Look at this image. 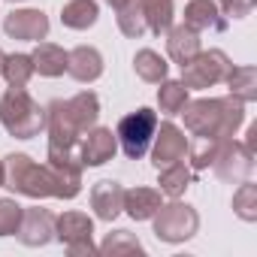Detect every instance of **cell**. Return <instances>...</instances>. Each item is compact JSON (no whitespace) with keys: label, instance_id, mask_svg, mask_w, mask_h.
I'll use <instances>...</instances> for the list:
<instances>
[{"label":"cell","instance_id":"1","mask_svg":"<svg viewBox=\"0 0 257 257\" xmlns=\"http://www.w3.org/2000/svg\"><path fill=\"white\" fill-rule=\"evenodd\" d=\"M4 188L34 200L58 197L73 200L82 191V164L79 161H46L37 164L28 155H7L4 161Z\"/></svg>","mask_w":257,"mask_h":257},{"label":"cell","instance_id":"2","mask_svg":"<svg viewBox=\"0 0 257 257\" xmlns=\"http://www.w3.org/2000/svg\"><path fill=\"white\" fill-rule=\"evenodd\" d=\"M100 118V100L94 91H79L70 100H52L46 109L49 149L55 152H79V140Z\"/></svg>","mask_w":257,"mask_h":257},{"label":"cell","instance_id":"3","mask_svg":"<svg viewBox=\"0 0 257 257\" xmlns=\"http://www.w3.org/2000/svg\"><path fill=\"white\" fill-rule=\"evenodd\" d=\"M185 127L194 137H236V131L245 124V103L236 97H203V100H188L185 109Z\"/></svg>","mask_w":257,"mask_h":257},{"label":"cell","instance_id":"4","mask_svg":"<svg viewBox=\"0 0 257 257\" xmlns=\"http://www.w3.org/2000/svg\"><path fill=\"white\" fill-rule=\"evenodd\" d=\"M0 124L10 137L31 140L46 131V109L25 88H7V94L0 97Z\"/></svg>","mask_w":257,"mask_h":257},{"label":"cell","instance_id":"5","mask_svg":"<svg viewBox=\"0 0 257 257\" xmlns=\"http://www.w3.org/2000/svg\"><path fill=\"white\" fill-rule=\"evenodd\" d=\"M158 112L155 109H137V112H127L118 127H115V140L124 152V158L131 161H143L152 149V140H155V131H158Z\"/></svg>","mask_w":257,"mask_h":257},{"label":"cell","instance_id":"6","mask_svg":"<svg viewBox=\"0 0 257 257\" xmlns=\"http://www.w3.org/2000/svg\"><path fill=\"white\" fill-rule=\"evenodd\" d=\"M155 221V236L161 242H170V245H179L185 239H191L197 230H200V215L194 206L182 203L179 197L170 200V203H161V209L152 215Z\"/></svg>","mask_w":257,"mask_h":257},{"label":"cell","instance_id":"7","mask_svg":"<svg viewBox=\"0 0 257 257\" xmlns=\"http://www.w3.org/2000/svg\"><path fill=\"white\" fill-rule=\"evenodd\" d=\"M233 70V61L221 52V49H209V52H197L185 67H182V85L188 91H203L212 88L218 82H224Z\"/></svg>","mask_w":257,"mask_h":257},{"label":"cell","instance_id":"8","mask_svg":"<svg viewBox=\"0 0 257 257\" xmlns=\"http://www.w3.org/2000/svg\"><path fill=\"white\" fill-rule=\"evenodd\" d=\"M91 236H94V221L85 212H64L55 218V239L64 242L73 257L97 254V245L91 242Z\"/></svg>","mask_w":257,"mask_h":257},{"label":"cell","instance_id":"9","mask_svg":"<svg viewBox=\"0 0 257 257\" xmlns=\"http://www.w3.org/2000/svg\"><path fill=\"white\" fill-rule=\"evenodd\" d=\"M212 170L218 173L221 182H245L251 176V170H254V155L242 143H236L233 137H227L221 143V152H218Z\"/></svg>","mask_w":257,"mask_h":257},{"label":"cell","instance_id":"10","mask_svg":"<svg viewBox=\"0 0 257 257\" xmlns=\"http://www.w3.org/2000/svg\"><path fill=\"white\" fill-rule=\"evenodd\" d=\"M188 137L182 127H176L173 121H164L158 124V131H155V140H152V164L161 170V167H170L176 161H182L188 155Z\"/></svg>","mask_w":257,"mask_h":257},{"label":"cell","instance_id":"11","mask_svg":"<svg viewBox=\"0 0 257 257\" xmlns=\"http://www.w3.org/2000/svg\"><path fill=\"white\" fill-rule=\"evenodd\" d=\"M4 31L22 43H40L49 37V16L43 10H13L4 19Z\"/></svg>","mask_w":257,"mask_h":257},{"label":"cell","instance_id":"12","mask_svg":"<svg viewBox=\"0 0 257 257\" xmlns=\"http://www.w3.org/2000/svg\"><path fill=\"white\" fill-rule=\"evenodd\" d=\"M118 152V140L109 127H91V131L79 140V158H82V167H103L115 158Z\"/></svg>","mask_w":257,"mask_h":257},{"label":"cell","instance_id":"13","mask_svg":"<svg viewBox=\"0 0 257 257\" xmlns=\"http://www.w3.org/2000/svg\"><path fill=\"white\" fill-rule=\"evenodd\" d=\"M19 239L28 248H43L55 239V215L43 206H28L22 212V224H19Z\"/></svg>","mask_w":257,"mask_h":257},{"label":"cell","instance_id":"14","mask_svg":"<svg viewBox=\"0 0 257 257\" xmlns=\"http://www.w3.org/2000/svg\"><path fill=\"white\" fill-rule=\"evenodd\" d=\"M185 25L197 34L212 31V34H224L227 31V16L218 10L215 0H188L185 7Z\"/></svg>","mask_w":257,"mask_h":257},{"label":"cell","instance_id":"15","mask_svg":"<svg viewBox=\"0 0 257 257\" xmlns=\"http://www.w3.org/2000/svg\"><path fill=\"white\" fill-rule=\"evenodd\" d=\"M91 209L100 221H115L121 212H124V188L121 182H112V179H103L91 188Z\"/></svg>","mask_w":257,"mask_h":257},{"label":"cell","instance_id":"16","mask_svg":"<svg viewBox=\"0 0 257 257\" xmlns=\"http://www.w3.org/2000/svg\"><path fill=\"white\" fill-rule=\"evenodd\" d=\"M67 73L76 82L91 85L103 76V55L94 46H76L73 52H67Z\"/></svg>","mask_w":257,"mask_h":257},{"label":"cell","instance_id":"17","mask_svg":"<svg viewBox=\"0 0 257 257\" xmlns=\"http://www.w3.org/2000/svg\"><path fill=\"white\" fill-rule=\"evenodd\" d=\"M197 52H200V34L191 31L185 22L167 31V55H170L179 67H185Z\"/></svg>","mask_w":257,"mask_h":257},{"label":"cell","instance_id":"18","mask_svg":"<svg viewBox=\"0 0 257 257\" xmlns=\"http://www.w3.org/2000/svg\"><path fill=\"white\" fill-rule=\"evenodd\" d=\"M31 61H34V73L46 79H58L67 73V52L55 43H37V49L31 52Z\"/></svg>","mask_w":257,"mask_h":257},{"label":"cell","instance_id":"19","mask_svg":"<svg viewBox=\"0 0 257 257\" xmlns=\"http://www.w3.org/2000/svg\"><path fill=\"white\" fill-rule=\"evenodd\" d=\"M161 191L155 188H131L124 191V212L134 221H152V215L161 209Z\"/></svg>","mask_w":257,"mask_h":257},{"label":"cell","instance_id":"20","mask_svg":"<svg viewBox=\"0 0 257 257\" xmlns=\"http://www.w3.org/2000/svg\"><path fill=\"white\" fill-rule=\"evenodd\" d=\"M97 19H100L97 0H70V4H64V10H61V22L70 31H88V28L97 25Z\"/></svg>","mask_w":257,"mask_h":257},{"label":"cell","instance_id":"21","mask_svg":"<svg viewBox=\"0 0 257 257\" xmlns=\"http://www.w3.org/2000/svg\"><path fill=\"white\" fill-rule=\"evenodd\" d=\"M158 173H161V179H158L161 194H167L170 200L182 197V194L191 188V182H194V170L185 167L182 161H176V164H170V167H161Z\"/></svg>","mask_w":257,"mask_h":257},{"label":"cell","instance_id":"22","mask_svg":"<svg viewBox=\"0 0 257 257\" xmlns=\"http://www.w3.org/2000/svg\"><path fill=\"white\" fill-rule=\"evenodd\" d=\"M224 82H227V88H230V97H236V100H242V103L257 100V67H251V64L233 67Z\"/></svg>","mask_w":257,"mask_h":257},{"label":"cell","instance_id":"23","mask_svg":"<svg viewBox=\"0 0 257 257\" xmlns=\"http://www.w3.org/2000/svg\"><path fill=\"white\" fill-rule=\"evenodd\" d=\"M134 70H137V76H140L143 82L158 85V82H164V79H167L170 64H167L155 49H140V52L134 55Z\"/></svg>","mask_w":257,"mask_h":257},{"label":"cell","instance_id":"24","mask_svg":"<svg viewBox=\"0 0 257 257\" xmlns=\"http://www.w3.org/2000/svg\"><path fill=\"white\" fill-rule=\"evenodd\" d=\"M115 22H118V31L124 37H131V40H140L149 34L146 28V13H143V0H127V4L121 10H115Z\"/></svg>","mask_w":257,"mask_h":257},{"label":"cell","instance_id":"25","mask_svg":"<svg viewBox=\"0 0 257 257\" xmlns=\"http://www.w3.org/2000/svg\"><path fill=\"white\" fill-rule=\"evenodd\" d=\"M143 13H146L149 34L161 37V34H167L173 28V16H176L173 0H143Z\"/></svg>","mask_w":257,"mask_h":257},{"label":"cell","instance_id":"26","mask_svg":"<svg viewBox=\"0 0 257 257\" xmlns=\"http://www.w3.org/2000/svg\"><path fill=\"white\" fill-rule=\"evenodd\" d=\"M158 106L164 115H179L188 103V88L182 85V79H164L158 82Z\"/></svg>","mask_w":257,"mask_h":257},{"label":"cell","instance_id":"27","mask_svg":"<svg viewBox=\"0 0 257 257\" xmlns=\"http://www.w3.org/2000/svg\"><path fill=\"white\" fill-rule=\"evenodd\" d=\"M97 251L118 257V254H143L146 248H143V242L137 239V233H131V230H112V233H106V239L100 242Z\"/></svg>","mask_w":257,"mask_h":257},{"label":"cell","instance_id":"28","mask_svg":"<svg viewBox=\"0 0 257 257\" xmlns=\"http://www.w3.org/2000/svg\"><path fill=\"white\" fill-rule=\"evenodd\" d=\"M0 76L7 79L10 88H25L34 79V61H31V55H7Z\"/></svg>","mask_w":257,"mask_h":257},{"label":"cell","instance_id":"29","mask_svg":"<svg viewBox=\"0 0 257 257\" xmlns=\"http://www.w3.org/2000/svg\"><path fill=\"white\" fill-rule=\"evenodd\" d=\"M221 143H224V140H218V137H197V143H194V146H188L191 170H197V173L209 170V167L215 164L218 152H221Z\"/></svg>","mask_w":257,"mask_h":257},{"label":"cell","instance_id":"30","mask_svg":"<svg viewBox=\"0 0 257 257\" xmlns=\"http://www.w3.org/2000/svg\"><path fill=\"white\" fill-rule=\"evenodd\" d=\"M233 212L242 218V221H248V224H254L257 221V185H251L248 179L239 185V191L233 194Z\"/></svg>","mask_w":257,"mask_h":257},{"label":"cell","instance_id":"31","mask_svg":"<svg viewBox=\"0 0 257 257\" xmlns=\"http://www.w3.org/2000/svg\"><path fill=\"white\" fill-rule=\"evenodd\" d=\"M22 206L10 197L0 200V236H16L19 233V224H22Z\"/></svg>","mask_w":257,"mask_h":257},{"label":"cell","instance_id":"32","mask_svg":"<svg viewBox=\"0 0 257 257\" xmlns=\"http://www.w3.org/2000/svg\"><path fill=\"white\" fill-rule=\"evenodd\" d=\"M218 10L224 13V16H230V19H245V16H251V10H254V4L257 0H218Z\"/></svg>","mask_w":257,"mask_h":257},{"label":"cell","instance_id":"33","mask_svg":"<svg viewBox=\"0 0 257 257\" xmlns=\"http://www.w3.org/2000/svg\"><path fill=\"white\" fill-rule=\"evenodd\" d=\"M245 137H248V140H245L242 146H245L251 155H257V127H248V134H245Z\"/></svg>","mask_w":257,"mask_h":257},{"label":"cell","instance_id":"34","mask_svg":"<svg viewBox=\"0 0 257 257\" xmlns=\"http://www.w3.org/2000/svg\"><path fill=\"white\" fill-rule=\"evenodd\" d=\"M106 4H109V7H112V10H121V7H124V4H127V0H106Z\"/></svg>","mask_w":257,"mask_h":257},{"label":"cell","instance_id":"35","mask_svg":"<svg viewBox=\"0 0 257 257\" xmlns=\"http://www.w3.org/2000/svg\"><path fill=\"white\" fill-rule=\"evenodd\" d=\"M4 61H7V55H4V49H0V70H4Z\"/></svg>","mask_w":257,"mask_h":257},{"label":"cell","instance_id":"36","mask_svg":"<svg viewBox=\"0 0 257 257\" xmlns=\"http://www.w3.org/2000/svg\"><path fill=\"white\" fill-rule=\"evenodd\" d=\"M0 188H4V164H0Z\"/></svg>","mask_w":257,"mask_h":257},{"label":"cell","instance_id":"37","mask_svg":"<svg viewBox=\"0 0 257 257\" xmlns=\"http://www.w3.org/2000/svg\"><path fill=\"white\" fill-rule=\"evenodd\" d=\"M10 4H22V0H10Z\"/></svg>","mask_w":257,"mask_h":257}]
</instances>
